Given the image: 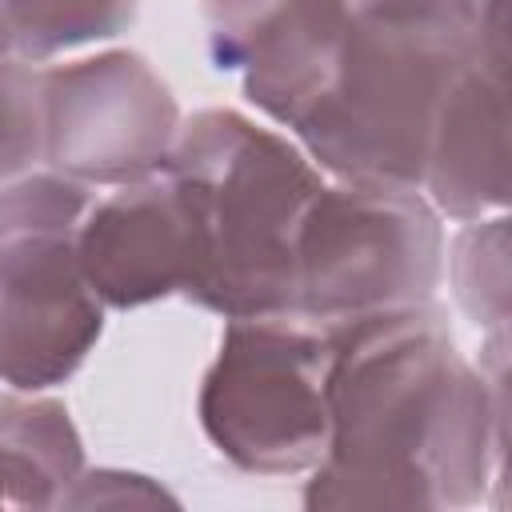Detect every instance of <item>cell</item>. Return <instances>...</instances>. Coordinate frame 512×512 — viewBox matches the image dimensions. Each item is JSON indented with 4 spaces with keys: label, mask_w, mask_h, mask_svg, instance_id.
Segmentation results:
<instances>
[{
    "label": "cell",
    "mask_w": 512,
    "mask_h": 512,
    "mask_svg": "<svg viewBox=\"0 0 512 512\" xmlns=\"http://www.w3.org/2000/svg\"><path fill=\"white\" fill-rule=\"evenodd\" d=\"M328 448L308 508H472L504 460V344L472 364L436 300L328 324Z\"/></svg>",
    "instance_id": "obj_1"
},
{
    "label": "cell",
    "mask_w": 512,
    "mask_h": 512,
    "mask_svg": "<svg viewBox=\"0 0 512 512\" xmlns=\"http://www.w3.org/2000/svg\"><path fill=\"white\" fill-rule=\"evenodd\" d=\"M164 172L192 228L184 300L220 320L292 316L300 224L328 180L316 160L276 124L200 108L184 116Z\"/></svg>",
    "instance_id": "obj_2"
},
{
    "label": "cell",
    "mask_w": 512,
    "mask_h": 512,
    "mask_svg": "<svg viewBox=\"0 0 512 512\" xmlns=\"http://www.w3.org/2000/svg\"><path fill=\"white\" fill-rule=\"evenodd\" d=\"M484 44L440 0H352L328 88L288 132L324 176L416 188L444 88Z\"/></svg>",
    "instance_id": "obj_3"
},
{
    "label": "cell",
    "mask_w": 512,
    "mask_h": 512,
    "mask_svg": "<svg viewBox=\"0 0 512 512\" xmlns=\"http://www.w3.org/2000/svg\"><path fill=\"white\" fill-rule=\"evenodd\" d=\"M96 188L32 168L0 188V384L48 392L104 336V304L80 268V220Z\"/></svg>",
    "instance_id": "obj_4"
},
{
    "label": "cell",
    "mask_w": 512,
    "mask_h": 512,
    "mask_svg": "<svg viewBox=\"0 0 512 512\" xmlns=\"http://www.w3.org/2000/svg\"><path fill=\"white\" fill-rule=\"evenodd\" d=\"M328 360V332L312 320H224L196 396L204 440L240 472L308 476L332 432Z\"/></svg>",
    "instance_id": "obj_5"
},
{
    "label": "cell",
    "mask_w": 512,
    "mask_h": 512,
    "mask_svg": "<svg viewBox=\"0 0 512 512\" xmlns=\"http://www.w3.org/2000/svg\"><path fill=\"white\" fill-rule=\"evenodd\" d=\"M444 220L416 188L324 180L296 240L292 316L320 328L436 300Z\"/></svg>",
    "instance_id": "obj_6"
},
{
    "label": "cell",
    "mask_w": 512,
    "mask_h": 512,
    "mask_svg": "<svg viewBox=\"0 0 512 512\" xmlns=\"http://www.w3.org/2000/svg\"><path fill=\"white\" fill-rule=\"evenodd\" d=\"M184 112L168 80L132 48L40 64V164L88 188L164 172Z\"/></svg>",
    "instance_id": "obj_7"
},
{
    "label": "cell",
    "mask_w": 512,
    "mask_h": 512,
    "mask_svg": "<svg viewBox=\"0 0 512 512\" xmlns=\"http://www.w3.org/2000/svg\"><path fill=\"white\" fill-rule=\"evenodd\" d=\"M200 12L212 68L284 132L328 88L352 24V0H200Z\"/></svg>",
    "instance_id": "obj_8"
},
{
    "label": "cell",
    "mask_w": 512,
    "mask_h": 512,
    "mask_svg": "<svg viewBox=\"0 0 512 512\" xmlns=\"http://www.w3.org/2000/svg\"><path fill=\"white\" fill-rule=\"evenodd\" d=\"M80 268L104 308L128 312L192 284V228L168 172L100 188L80 220Z\"/></svg>",
    "instance_id": "obj_9"
},
{
    "label": "cell",
    "mask_w": 512,
    "mask_h": 512,
    "mask_svg": "<svg viewBox=\"0 0 512 512\" xmlns=\"http://www.w3.org/2000/svg\"><path fill=\"white\" fill-rule=\"evenodd\" d=\"M508 52H476L444 88L428 156L420 172V196L440 220L468 224L508 208V100H504Z\"/></svg>",
    "instance_id": "obj_10"
},
{
    "label": "cell",
    "mask_w": 512,
    "mask_h": 512,
    "mask_svg": "<svg viewBox=\"0 0 512 512\" xmlns=\"http://www.w3.org/2000/svg\"><path fill=\"white\" fill-rule=\"evenodd\" d=\"M84 440L64 400L0 384V508H64Z\"/></svg>",
    "instance_id": "obj_11"
},
{
    "label": "cell",
    "mask_w": 512,
    "mask_h": 512,
    "mask_svg": "<svg viewBox=\"0 0 512 512\" xmlns=\"http://www.w3.org/2000/svg\"><path fill=\"white\" fill-rule=\"evenodd\" d=\"M140 0H0L8 48L28 64H52L128 32Z\"/></svg>",
    "instance_id": "obj_12"
},
{
    "label": "cell",
    "mask_w": 512,
    "mask_h": 512,
    "mask_svg": "<svg viewBox=\"0 0 512 512\" xmlns=\"http://www.w3.org/2000/svg\"><path fill=\"white\" fill-rule=\"evenodd\" d=\"M444 276L460 312L484 328H508V216H484L460 224L452 244H444Z\"/></svg>",
    "instance_id": "obj_13"
},
{
    "label": "cell",
    "mask_w": 512,
    "mask_h": 512,
    "mask_svg": "<svg viewBox=\"0 0 512 512\" xmlns=\"http://www.w3.org/2000/svg\"><path fill=\"white\" fill-rule=\"evenodd\" d=\"M40 68L0 52V188L40 164Z\"/></svg>",
    "instance_id": "obj_14"
},
{
    "label": "cell",
    "mask_w": 512,
    "mask_h": 512,
    "mask_svg": "<svg viewBox=\"0 0 512 512\" xmlns=\"http://www.w3.org/2000/svg\"><path fill=\"white\" fill-rule=\"evenodd\" d=\"M452 16H460L484 44L504 48V0H440Z\"/></svg>",
    "instance_id": "obj_15"
},
{
    "label": "cell",
    "mask_w": 512,
    "mask_h": 512,
    "mask_svg": "<svg viewBox=\"0 0 512 512\" xmlns=\"http://www.w3.org/2000/svg\"><path fill=\"white\" fill-rule=\"evenodd\" d=\"M0 52H12L8 48V32H4V16H0Z\"/></svg>",
    "instance_id": "obj_16"
}]
</instances>
